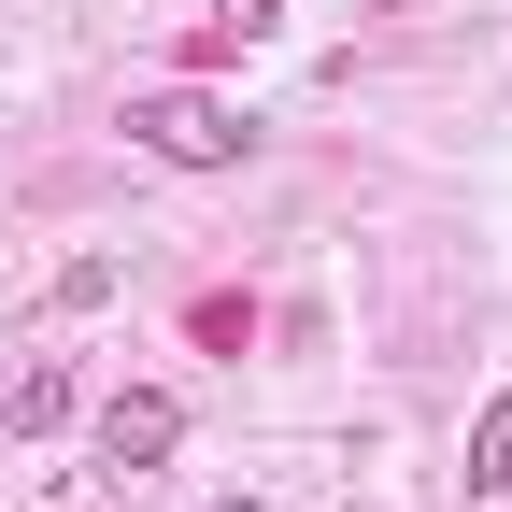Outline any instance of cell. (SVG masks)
<instances>
[{
	"mask_svg": "<svg viewBox=\"0 0 512 512\" xmlns=\"http://www.w3.org/2000/svg\"><path fill=\"white\" fill-rule=\"evenodd\" d=\"M128 143H143L157 171H242L256 128H242L228 100H200V86H143V100H128Z\"/></svg>",
	"mask_w": 512,
	"mask_h": 512,
	"instance_id": "obj_1",
	"label": "cell"
},
{
	"mask_svg": "<svg viewBox=\"0 0 512 512\" xmlns=\"http://www.w3.org/2000/svg\"><path fill=\"white\" fill-rule=\"evenodd\" d=\"M185 441V399H157V384H114L100 399V470H157Z\"/></svg>",
	"mask_w": 512,
	"mask_h": 512,
	"instance_id": "obj_2",
	"label": "cell"
},
{
	"mask_svg": "<svg viewBox=\"0 0 512 512\" xmlns=\"http://www.w3.org/2000/svg\"><path fill=\"white\" fill-rule=\"evenodd\" d=\"M271 29H285V0H214L200 43H185V72H228V57H242V43H271Z\"/></svg>",
	"mask_w": 512,
	"mask_h": 512,
	"instance_id": "obj_3",
	"label": "cell"
},
{
	"mask_svg": "<svg viewBox=\"0 0 512 512\" xmlns=\"http://www.w3.org/2000/svg\"><path fill=\"white\" fill-rule=\"evenodd\" d=\"M0 413H15V441H43L57 413H72V370H57V356H43V370H15V399H0Z\"/></svg>",
	"mask_w": 512,
	"mask_h": 512,
	"instance_id": "obj_4",
	"label": "cell"
},
{
	"mask_svg": "<svg viewBox=\"0 0 512 512\" xmlns=\"http://www.w3.org/2000/svg\"><path fill=\"white\" fill-rule=\"evenodd\" d=\"M512 484V384L484 399V427H470V498H498Z\"/></svg>",
	"mask_w": 512,
	"mask_h": 512,
	"instance_id": "obj_5",
	"label": "cell"
},
{
	"mask_svg": "<svg viewBox=\"0 0 512 512\" xmlns=\"http://www.w3.org/2000/svg\"><path fill=\"white\" fill-rule=\"evenodd\" d=\"M214 512H271V498H214Z\"/></svg>",
	"mask_w": 512,
	"mask_h": 512,
	"instance_id": "obj_6",
	"label": "cell"
}]
</instances>
